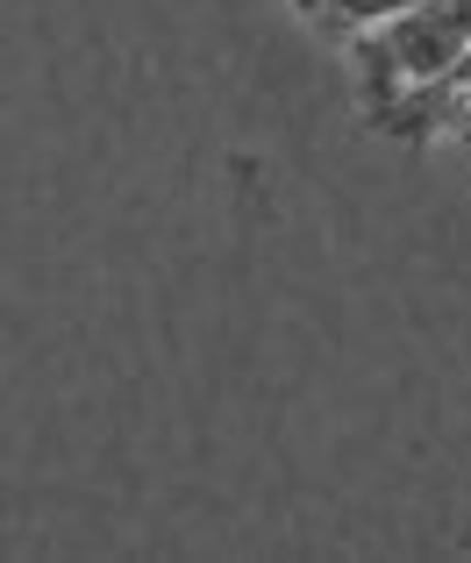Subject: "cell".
<instances>
[{
    "label": "cell",
    "instance_id": "6da1fadb",
    "mask_svg": "<svg viewBox=\"0 0 471 563\" xmlns=\"http://www.w3.org/2000/svg\"><path fill=\"white\" fill-rule=\"evenodd\" d=\"M358 51L372 65V86L393 79V93L401 86H443L471 51V0H407L393 22L364 29Z\"/></svg>",
    "mask_w": 471,
    "mask_h": 563
},
{
    "label": "cell",
    "instance_id": "7a4b0ae2",
    "mask_svg": "<svg viewBox=\"0 0 471 563\" xmlns=\"http://www.w3.org/2000/svg\"><path fill=\"white\" fill-rule=\"evenodd\" d=\"M315 8L329 14V22H343V29H358V36H364V29L393 22V14H401L407 0H315Z\"/></svg>",
    "mask_w": 471,
    "mask_h": 563
},
{
    "label": "cell",
    "instance_id": "3957f363",
    "mask_svg": "<svg viewBox=\"0 0 471 563\" xmlns=\"http://www.w3.org/2000/svg\"><path fill=\"white\" fill-rule=\"evenodd\" d=\"M450 86H458V100H464V108H471V51H464V65L450 71Z\"/></svg>",
    "mask_w": 471,
    "mask_h": 563
}]
</instances>
